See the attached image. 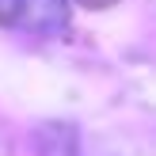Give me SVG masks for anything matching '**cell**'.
Returning a JSON list of instances; mask_svg holds the SVG:
<instances>
[{
	"instance_id": "6da1fadb",
	"label": "cell",
	"mask_w": 156,
	"mask_h": 156,
	"mask_svg": "<svg viewBox=\"0 0 156 156\" xmlns=\"http://www.w3.org/2000/svg\"><path fill=\"white\" fill-rule=\"evenodd\" d=\"M15 23L38 30V34H53L69 23V0H19Z\"/></svg>"
},
{
	"instance_id": "7a4b0ae2",
	"label": "cell",
	"mask_w": 156,
	"mask_h": 156,
	"mask_svg": "<svg viewBox=\"0 0 156 156\" xmlns=\"http://www.w3.org/2000/svg\"><path fill=\"white\" fill-rule=\"evenodd\" d=\"M15 12H19V0H0V27L15 23Z\"/></svg>"
}]
</instances>
